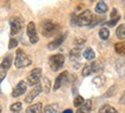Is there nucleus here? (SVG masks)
<instances>
[{"instance_id":"obj_1","label":"nucleus","mask_w":125,"mask_h":113,"mask_svg":"<svg viewBox=\"0 0 125 113\" xmlns=\"http://www.w3.org/2000/svg\"><path fill=\"white\" fill-rule=\"evenodd\" d=\"M41 29H42V34L45 37H52L59 31V24L53 21L45 20L41 23Z\"/></svg>"},{"instance_id":"obj_2","label":"nucleus","mask_w":125,"mask_h":113,"mask_svg":"<svg viewBox=\"0 0 125 113\" xmlns=\"http://www.w3.org/2000/svg\"><path fill=\"white\" fill-rule=\"evenodd\" d=\"M15 67L21 69V68H26L31 65V59L29 58V55L24 52L23 50L19 49L16 51V57H15Z\"/></svg>"},{"instance_id":"obj_3","label":"nucleus","mask_w":125,"mask_h":113,"mask_svg":"<svg viewBox=\"0 0 125 113\" xmlns=\"http://www.w3.org/2000/svg\"><path fill=\"white\" fill-rule=\"evenodd\" d=\"M94 21V15L89 9H86L80 15L76 16V26L86 27V26H92V22Z\"/></svg>"},{"instance_id":"obj_4","label":"nucleus","mask_w":125,"mask_h":113,"mask_svg":"<svg viewBox=\"0 0 125 113\" xmlns=\"http://www.w3.org/2000/svg\"><path fill=\"white\" fill-rule=\"evenodd\" d=\"M64 62H65V58L62 54H53L49 58V66L52 72H58L64 66Z\"/></svg>"},{"instance_id":"obj_5","label":"nucleus","mask_w":125,"mask_h":113,"mask_svg":"<svg viewBox=\"0 0 125 113\" xmlns=\"http://www.w3.org/2000/svg\"><path fill=\"white\" fill-rule=\"evenodd\" d=\"M9 26H10V36H15L22 29L23 18L20 16H12L9 20Z\"/></svg>"},{"instance_id":"obj_6","label":"nucleus","mask_w":125,"mask_h":113,"mask_svg":"<svg viewBox=\"0 0 125 113\" xmlns=\"http://www.w3.org/2000/svg\"><path fill=\"white\" fill-rule=\"evenodd\" d=\"M41 77H42V69L41 68H34L28 75V83L32 87L36 86V84L40 83Z\"/></svg>"},{"instance_id":"obj_7","label":"nucleus","mask_w":125,"mask_h":113,"mask_svg":"<svg viewBox=\"0 0 125 113\" xmlns=\"http://www.w3.org/2000/svg\"><path fill=\"white\" fill-rule=\"evenodd\" d=\"M27 35L31 44H36L38 42V35L36 31V24L34 22H29L27 27Z\"/></svg>"},{"instance_id":"obj_8","label":"nucleus","mask_w":125,"mask_h":113,"mask_svg":"<svg viewBox=\"0 0 125 113\" xmlns=\"http://www.w3.org/2000/svg\"><path fill=\"white\" fill-rule=\"evenodd\" d=\"M10 63H12V55H7L5 57L4 60L1 61V67H0V80L4 81L6 74L8 72L9 67H10Z\"/></svg>"},{"instance_id":"obj_9","label":"nucleus","mask_w":125,"mask_h":113,"mask_svg":"<svg viewBox=\"0 0 125 113\" xmlns=\"http://www.w3.org/2000/svg\"><path fill=\"white\" fill-rule=\"evenodd\" d=\"M42 90H43V88H42V84H41V83L34 86L32 87V89L30 90V92H29V94L27 95V97L24 98V102H26V103H31V102H32V100L35 99L36 97L42 92Z\"/></svg>"},{"instance_id":"obj_10","label":"nucleus","mask_w":125,"mask_h":113,"mask_svg":"<svg viewBox=\"0 0 125 113\" xmlns=\"http://www.w3.org/2000/svg\"><path fill=\"white\" fill-rule=\"evenodd\" d=\"M27 91V82L26 81H20L16 84V87L13 89L12 91V97H20V96H22L24 92Z\"/></svg>"},{"instance_id":"obj_11","label":"nucleus","mask_w":125,"mask_h":113,"mask_svg":"<svg viewBox=\"0 0 125 113\" xmlns=\"http://www.w3.org/2000/svg\"><path fill=\"white\" fill-rule=\"evenodd\" d=\"M67 76H68V72H62V74H59L57 78H56V81H54V84H53V90H58L60 89V87L64 86V83L66 82L67 80Z\"/></svg>"},{"instance_id":"obj_12","label":"nucleus","mask_w":125,"mask_h":113,"mask_svg":"<svg viewBox=\"0 0 125 113\" xmlns=\"http://www.w3.org/2000/svg\"><path fill=\"white\" fill-rule=\"evenodd\" d=\"M66 36H67V34L65 32V34H64L62 36L57 37V38H56L54 41H52L51 43H49V44H48V50L53 51V50H56V49H58L59 46H60L62 43H64V41H65Z\"/></svg>"},{"instance_id":"obj_13","label":"nucleus","mask_w":125,"mask_h":113,"mask_svg":"<svg viewBox=\"0 0 125 113\" xmlns=\"http://www.w3.org/2000/svg\"><path fill=\"white\" fill-rule=\"evenodd\" d=\"M90 111H92V102L86 100L80 107H78L75 113H90Z\"/></svg>"},{"instance_id":"obj_14","label":"nucleus","mask_w":125,"mask_h":113,"mask_svg":"<svg viewBox=\"0 0 125 113\" xmlns=\"http://www.w3.org/2000/svg\"><path fill=\"white\" fill-rule=\"evenodd\" d=\"M108 10V5L104 1H98L95 6V12L98 14H103Z\"/></svg>"},{"instance_id":"obj_15","label":"nucleus","mask_w":125,"mask_h":113,"mask_svg":"<svg viewBox=\"0 0 125 113\" xmlns=\"http://www.w3.org/2000/svg\"><path fill=\"white\" fill-rule=\"evenodd\" d=\"M98 113H118V111H117L115 107H112L111 105H102L101 107H100V110H98Z\"/></svg>"},{"instance_id":"obj_16","label":"nucleus","mask_w":125,"mask_h":113,"mask_svg":"<svg viewBox=\"0 0 125 113\" xmlns=\"http://www.w3.org/2000/svg\"><path fill=\"white\" fill-rule=\"evenodd\" d=\"M42 104L41 103H37V104L30 105L27 109L26 113H42Z\"/></svg>"},{"instance_id":"obj_17","label":"nucleus","mask_w":125,"mask_h":113,"mask_svg":"<svg viewBox=\"0 0 125 113\" xmlns=\"http://www.w3.org/2000/svg\"><path fill=\"white\" fill-rule=\"evenodd\" d=\"M95 57H96V54H95L93 49H90V47L86 49L85 52H83V58L86 60H88V61H93L94 59H95Z\"/></svg>"},{"instance_id":"obj_18","label":"nucleus","mask_w":125,"mask_h":113,"mask_svg":"<svg viewBox=\"0 0 125 113\" xmlns=\"http://www.w3.org/2000/svg\"><path fill=\"white\" fill-rule=\"evenodd\" d=\"M115 51H116V53L121 55H125V41L124 42H119V43H117L115 44Z\"/></svg>"},{"instance_id":"obj_19","label":"nucleus","mask_w":125,"mask_h":113,"mask_svg":"<svg viewBox=\"0 0 125 113\" xmlns=\"http://www.w3.org/2000/svg\"><path fill=\"white\" fill-rule=\"evenodd\" d=\"M116 36L119 39H125V24H122L117 28L116 30Z\"/></svg>"},{"instance_id":"obj_20","label":"nucleus","mask_w":125,"mask_h":113,"mask_svg":"<svg viewBox=\"0 0 125 113\" xmlns=\"http://www.w3.org/2000/svg\"><path fill=\"white\" fill-rule=\"evenodd\" d=\"M44 113H58V105L57 104H50L44 110Z\"/></svg>"},{"instance_id":"obj_21","label":"nucleus","mask_w":125,"mask_h":113,"mask_svg":"<svg viewBox=\"0 0 125 113\" xmlns=\"http://www.w3.org/2000/svg\"><path fill=\"white\" fill-rule=\"evenodd\" d=\"M98 35L101 37V39H108L109 36H110V31H109L108 28H102V29H100Z\"/></svg>"},{"instance_id":"obj_22","label":"nucleus","mask_w":125,"mask_h":113,"mask_svg":"<svg viewBox=\"0 0 125 113\" xmlns=\"http://www.w3.org/2000/svg\"><path fill=\"white\" fill-rule=\"evenodd\" d=\"M93 83L96 87H102L104 83H105V78L103 76H96L93 78Z\"/></svg>"},{"instance_id":"obj_23","label":"nucleus","mask_w":125,"mask_h":113,"mask_svg":"<svg viewBox=\"0 0 125 113\" xmlns=\"http://www.w3.org/2000/svg\"><path fill=\"white\" fill-rule=\"evenodd\" d=\"M50 87H51V83H50V80L48 77H43V83H42V88L45 92H49L50 91Z\"/></svg>"},{"instance_id":"obj_24","label":"nucleus","mask_w":125,"mask_h":113,"mask_svg":"<svg viewBox=\"0 0 125 113\" xmlns=\"http://www.w3.org/2000/svg\"><path fill=\"white\" fill-rule=\"evenodd\" d=\"M117 92V86H112L109 88V90L104 94V97H112V96H115Z\"/></svg>"},{"instance_id":"obj_25","label":"nucleus","mask_w":125,"mask_h":113,"mask_svg":"<svg viewBox=\"0 0 125 113\" xmlns=\"http://www.w3.org/2000/svg\"><path fill=\"white\" fill-rule=\"evenodd\" d=\"M93 72V66H92V63L90 65H87V66H85L83 67V69H82V75L83 76H88V75H90Z\"/></svg>"},{"instance_id":"obj_26","label":"nucleus","mask_w":125,"mask_h":113,"mask_svg":"<svg viewBox=\"0 0 125 113\" xmlns=\"http://www.w3.org/2000/svg\"><path fill=\"white\" fill-rule=\"evenodd\" d=\"M86 100L83 99V97H81V96H76L75 99H74V102H73V105L75 106V107H80L81 105L85 103Z\"/></svg>"},{"instance_id":"obj_27","label":"nucleus","mask_w":125,"mask_h":113,"mask_svg":"<svg viewBox=\"0 0 125 113\" xmlns=\"http://www.w3.org/2000/svg\"><path fill=\"white\" fill-rule=\"evenodd\" d=\"M21 109H22L21 103H14V104L10 105V111H12V112H20Z\"/></svg>"},{"instance_id":"obj_28","label":"nucleus","mask_w":125,"mask_h":113,"mask_svg":"<svg viewBox=\"0 0 125 113\" xmlns=\"http://www.w3.org/2000/svg\"><path fill=\"white\" fill-rule=\"evenodd\" d=\"M19 42L16 41V39H14V38H10L9 39V44H8V49L9 50H13V49H15L16 46H18Z\"/></svg>"},{"instance_id":"obj_29","label":"nucleus","mask_w":125,"mask_h":113,"mask_svg":"<svg viewBox=\"0 0 125 113\" xmlns=\"http://www.w3.org/2000/svg\"><path fill=\"white\" fill-rule=\"evenodd\" d=\"M70 57H71L72 60H76V59L80 58V52L75 49V50H73L71 53H70Z\"/></svg>"},{"instance_id":"obj_30","label":"nucleus","mask_w":125,"mask_h":113,"mask_svg":"<svg viewBox=\"0 0 125 113\" xmlns=\"http://www.w3.org/2000/svg\"><path fill=\"white\" fill-rule=\"evenodd\" d=\"M119 18H121V17L118 16L117 18H112V20H110L109 22H107V26H108V27H115V26L117 24V22L119 21Z\"/></svg>"},{"instance_id":"obj_31","label":"nucleus","mask_w":125,"mask_h":113,"mask_svg":"<svg viewBox=\"0 0 125 113\" xmlns=\"http://www.w3.org/2000/svg\"><path fill=\"white\" fill-rule=\"evenodd\" d=\"M110 16H111V20L112 18H117L119 15H118V12H117V9L116 8H114L111 10V14H110Z\"/></svg>"},{"instance_id":"obj_32","label":"nucleus","mask_w":125,"mask_h":113,"mask_svg":"<svg viewBox=\"0 0 125 113\" xmlns=\"http://www.w3.org/2000/svg\"><path fill=\"white\" fill-rule=\"evenodd\" d=\"M62 113H73V111H72L71 109H67V110H64Z\"/></svg>"}]
</instances>
